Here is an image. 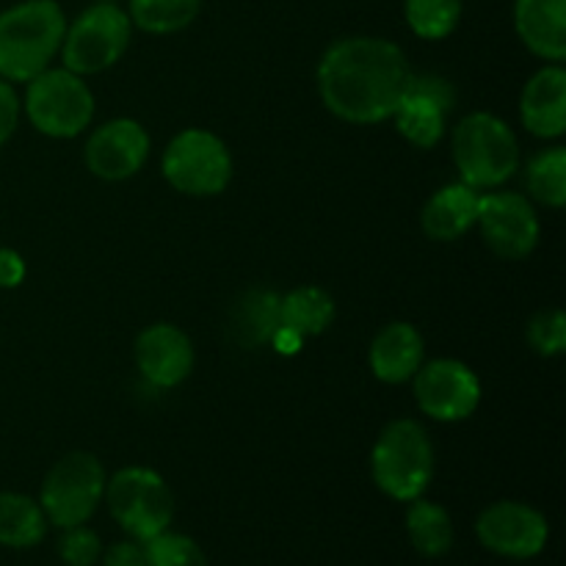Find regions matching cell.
Returning <instances> with one entry per match:
<instances>
[{
  "label": "cell",
  "mask_w": 566,
  "mask_h": 566,
  "mask_svg": "<svg viewBox=\"0 0 566 566\" xmlns=\"http://www.w3.org/2000/svg\"><path fill=\"white\" fill-rule=\"evenodd\" d=\"M370 475L392 501L423 497L434 475V446L418 420H392L385 426L370 453Z\"/></svg>",
  "instance_id": "cell-3"
},
{
  "label": "cell",
  "mask_w": 566,
  "mask_h": 566,
  "mask_svg": "<svg viewBox=\"0 0 566 566\" xmlns=\"http://www.w3.org/2000/svg\"><path fill=\"white\" fill-rule=\"evenodd\" d=\"M103 566H147V556H144V542H116L114 547L99 556Z\"/></svg>",
  "instance_id": "cell-31"
},
{
  "label": "cell",
  "mask_w": 566,
  "mask_h": 566,
  "mask_svg": "<svg viewBox=\"0 0 566 566\" xmlns=\"http://www.w3.org/2000/svg\"><path fill=\"white\" fill-rule=\"evenodd\" d=\"M415 401L429 418L457 423L470 418L481 403V381L459 359H431L412 376Z\"/></svg>",
  "instance_id": "cell-10"
},
{
  "label": "cell",
  "mask_w": 566,
  "mask_h": 566,
  "mask_svg": "<svg viewBox=\"0 0 566 566\" xmlns=\"http://www.w3.org/2000/svg\"><path fill=\"white\" fill-rule=\"evenodd\" d=\"M453 160L470 188H497L520 169L517 136L495 114H470L453 130Z\"/></svg>",
  "instance_id": "cell-4"
},
{
  "label": "cell",
  "mask_w": 566,
  "mask_h": 566,
  "mask_svg": "<svg viewBox=\"0 0 566 566\" xmlns=\"http://www.w3.org/2000/svg\"><path fill=\"white\" fill-rule=\"evenodd\" d=\"M136 365L153 387L182 385L193 370L191 337L171 324L149 326L136 340Z\"/></svg>",
  "instance_id": "cell-15"
},
{
  "label": "cell",
  "mask_w": 566,
  "mask_h": 566,
  "mask_svg": "<svg viewBox=\"0 0 566 566\" xmlns=\"http://www.w3.org/2000/svg\"><path fill=\"white\" fill-rule=\"evenodd\" d=\"M94 3H116V0H94Z\"/></svg>",
  "instance_id": "cell-33"
},
{
  "label": "cell",
  "mask_w": 566,
  "mask_h": 566,
  "mask_svg": "<svg viewBox=\"0 0 566 566\" xmlns=\"http://www.w3.org/2000/svg\"><path fill=\"white\" fill-rule=\"evenodd\" d=\"M20 97H17L14 86L0 77V147L14 136L17 122H20Z\"/></svg>",
  "instance_id": "cell-30"
},
{
  "label": "cell",
  "mask_w": 566,
  "mask_h": 566,
  "mask_svg": "<svg viewBox=\"0 0 566 566\" xmlns=\"http://www.w3.org/2000/svg\"><path fill=\"white\" fill-rule=\"evenodd\" d=\"M412 75V66L396 42L348 36L326 48L318 64V92L337 119L376 125L396 114Z\"/></svg>",
  "instance_id": "cell-1"
},
{
  "label": "cell",
  "mask_w": 566,
  "mask_h": 566,
  "mask_svg": "<svg viewBox=\"0 0 566 566\" xmlns=\"http://www.w3.org/2000/svg\"><path fill=\"white\" fill-rule=\"evenodd\" d=\"M202 0H127V17L147 33H177L197 20Z\"/></svg>",
  "instance_id": "cell-24"
},
{
  "label": "cell",
  "mask_w": 566,
  "mask_h": 566,
  "mask_svg": "<svg viewBox=\"0 0 566 566\" xmlns=\"http://www.w3.org/2000/svg\"><path fill=\"white\" fill-rule=\"evenodd\" d=\"M66 17L55 0H22L0 14V77L28 83L59 55Z\"/></svg>",
  "instance_id": "cell-2"
},
{
  "label": "cell",
  "mask_w": 566,
  "mask_h": 566,
  "mask_svg": "<svg viewBox=\"0 0 566 566\" xmlns=\"http://www.w3.org/2000/svg\"><path fill=\"white\" fill-rule=\"evenodd\" d=\"M105 468L94 453L75 451L50 468L44 475L39 506L55 528H75L88 523L105 495Z\"/></svg>",
  "instance_id": "cell-5"
},
{
  "label": "cell",
  "mask_w": 566,
  "mask_h": 566,
  "mask_svg": "<svg viewBox=\"0 0 566 566\" xmlns=\"http://www.w3.org/2000/svg\"><path fill=\"white\" fill-rule=\"evenodd\" d=\"M479 191L468 182H451L426 202L420 224L431 241H457L468 235L479 219Z\"/></svg>",
  "instance_id": "cell-19"
},
{
  "label": "cell",
  "mask_w": 566,
  "mask_h": 566,
  "mask_svg": "<svg viewBox=\"0 0 566 566\" xmlns=\"http://www.w3.org/2000/svg\"><path fill=\"white\" fill-rule=\"evenodd\" d=\"M105 503L111 517L133 539L147 542L166 531L175 517L169 484L149 468H125L105 481Z\"/></svg>",
  "instance_id": "cell-6"
},
{
  "label": "cell",
  "mask_w": 566,
  "mask_h": 566,
  "mask_svg": "<svg viewBox=\"0 0 566 566\" xmlns=\"http://www.w3.org/2000/svg\"><path fill=\"white\" fill-rule=\"evenodd\" d=\"M280 326V296L274 291L254 287L232 304L230 337L247 352L271 343Z\"/></svg>",
  "instance_id": "cell-20"
},
{
  "label": "cell",
  "mask_w": 566,
  "mask_h": 566,
  "mask_svg": "<svg viewBox=\"0 0 566 566\" xmlns=\"http://www.w3.org/2000/svg\"><path fill=\"white\" fill-rule=\"evenodd\" d=\"M48 517L33 497L20 492H0V545L25 551L48 534Z\"/></svg>",
  "instance_id": "cell-22"
},
{
  "label": "cell",
  "mask_w": 566,
  "mask_h": 566,
  "mask_svg": "<svg viewBox=\"0 0 566 566\" xmlns=\"http://www.w3.org/2000/svg\"><path fill=\"white\" fill-rule=\"evenodd\" d=\"M147 566H208L202 547L186 534H171L169 528L144 542Z\"/></svg>",
  "instance_id": "cell-27"
},
{
  "label": "cell",
  "mask_w": 566,
  "mask_h": 566,
  "mask_svg": "<svg viewBox=\"0 0 566 566\" xmlns=\"http://www.w3.org/2000/svg\"><path fill=\"white\" fill-rule=\"evenodd\" d=\"M525 186L536 202L564 208L566 202V149L551 147L536 153L525 166Z\"/></svg>",
  "instance_id": "cell-25"
},
{
  "label": "cell",
  "mask_w": 566,
  "mask_h": 566,
  "mask_svg": "<svg viewBox=\"0 0 566 566\" xmlns=\"http://www.w3.org/2000/svg\"><path fill=\"white\" fill-rule=\"evenodd\" d=\"M407 534L420 556L440 558L453 547V520L440 503L415 497L409 501Z\"/></svg>",
  "instance_id": "cell-23"
},
{
  "label": "cell",
  "mask_w": 566,
  "mask_h": 566,
  "mask_svg": "<svg viewBox=\"0 0 566 566\" xmlns=\"http://www.w3.org/2000/svg\"><path fill=\"white\" fill-rule=\"evenodd\" d=\"M133 22L116 3H94L66 25L61 42L64 66L75 75H97L125 55L130 44Z\"/></svg>",
  "instance_id": "cell-8"
},
{
  "label": "cell",
  "mask_w": 566,
  "mask_h": 566,
  "mask_svg": "<svg viewBox=\"0 0 566 566\" xmlns=\"http://www.w3.org/2000/svg\"><path fill=\"white\" fill-rule=\"evenodd\" d=\"M423 337L412 324H387L370 343V370L385 385H403L412 381L423 365Z\"/></svg>",
  "instance_id": "cell-18"
},
{
  "label": "cell",
  "mask_w": 566,
  "mask_h": 566,
  "mask_svg": "<svg viewBox=\"0 0 566 566\" xmlns=\"http://www.w3.org/2000/svg\"><path fill=\"white\" fill-rule=\"evenodd\" d=\"M520 119L536 138H558L566 130V72L547 64L525 83L520 97Z\"/></svg>",
  "instance_id": "cell-16"
},
{
  "label": "cell",
  "mask_w": 566,
  "mask_h": 566,
  "mask_svg": "<svg viewBox=\"0 0 566 566\" xmlns=\"http://www.w3.org/2000/svg\"><path fill=\"white\" fill-rule=\"evenodd\" d=\"M25 280V260L14 249H0V287L11 291V287H20Z\"/></svg>",
  "instance_id": "cell-32"
},
{
  "label": "cell",
  "mask_w": 566,
  "mask_h": 566,
  "mask_svg": "<svg viewBox=\"0 0 566 566\" xmlns=\"http://www.w3.org/2000/svg\"><path fill=\"white\" fill-rule=\"evenodd\" d=\"M164 177L188 197H216L232 180L230 149L210 130L188 127L166 147Z\"/></svg>",
  "instance_id": "cell-9"
},
{
  "label": "cell",
  "mask_w": 566,
  "mask_h": 566,
  "mask_svg": "<svg viewBox=\"0 0 566 566\" xmlns=\"http://www.w3.org/2000/svg\"><path fill=\"white\" fill-rule=\"evenodd\" d=\"M149 155V136L136 119H111L88 136L86 166L99 180L119 182L142 171Z\"/></svg>",
  "instance_id": "cell-14"
},
{
  "label": "cell",
  "mask_w": 566,
  "mask_h": 566,
  "mask_svg": "<svg viewBox=\"0 0 566 566\" xmlns=\"http://www.w3.org/2000/svg\"><path fill=\"white\" fill-rule=\"evenodd\" d=\"M25 114L39 133L50 138H75L94 116V94L81 75L44 70L28 81Z\"/></svg>",
  "instance_id": "cell-7"
},
{
  "label": "cell",
  "mask_w": 566,
  "mask_h": 566,
  "mask_svg": "<svg viewBox=\"0 0 566 566\" xmlns=\"http://www.w3.org/2000/svg\"><path fill=\"white\" fill-rule=\"evenodd\" d=\"M409 28L420 39H446L462 17V0H403Z\"/></svg>",
  "instance_id": "cell-26"
},
{
  "label": "cell",
  "mask_w": 566,
  "mask_h": 566,
  "mask_svg": "<svg viewBox=\"0 0 566 566\" xmlns=\"http://www.w3.org/2000/svg\"><path fill=\"white\" fill-rule=\"evenodd\" d=\"M528 343L542 357H556L566 348V318L562 310H542L528 324Z\"/></svg>",
  "instance_id": "cell-28"
},
{
  "label": "cell",
  "mask_w": 566,
  "mask_h": 566,
  "mask_svg": "<svg viewBox=\"0 0 566 566\" xmlns=\"http://www.w3.org/2000/svg\"><path fill=\"white\" fill-rule=\"evenodd\" d=\"M335 321V302L326 291L315 285H304L280 296V324L302 340L326 332Z\"/></svg>",
  "instance_id": "cell-21"
},
{
  "label": "cell",
  "mask_w": 566,
  "mask_h": 566,
  "mask_svg": "<svg viewBox=\"0 0 566 566\" xmlns=\"http://www.w3.org/2000/svg\"><path fill=\"white\" fill-rule=\"evenodd\" d=\"M453 88L451 83L437 75H412L407 94L398 103L396 119L398 133L415 147H434L448 127V114L453 108Z\"/></svg>",
  "instance_id": "cell-13"
},
{
  "label": "cell",
  "mask_w": 566,
  "mask_h": 566,
  "mask_svg": "<svg viewBox=\"0 0 566 566\" xmlns=\"http://www.w3.org/2000/svg\"><path fill=\"white\" fill-rule=\"evenodd\" d=\"M514 28L539 59L558 64L566 55V0H514Z\"/></svg>",
  "instance_id": "cell-17"
},
{
  "label": "cell",
  "mask_w": 566,
  "mask_h": 566,
  "mask_svg": "<svg viewBox=\"0 0 566 566\" xmlns=\"http://www.w3.org/2000/svg\"><path fill=\"white\" fill-rule=\"evenodd\" d=\"M479 542L503 558H534L545 551L551 525L539 509L520 501L492 503L475 523Z\"/></svg>",
  "instance_id": "cell-12"
},
{
  "label": "cell",
  "mask_w": 566,
  "mask_h": 566,
  "mask_svg": "<svg viewBox=\"0 0 566 566\" xmlns=\"http://www.w3.org/2000/svg\"><path fill=\"white\" fill-rule=\"evenodd\" d=\"M59 556L66 566H94L103 556V542L92 528H86V523L64 528V536L59 539Z\"/></svg>",
  "instance_id": "cell-29"
},
{
  "label": "cell",
  "mask_w": 566,
  "mask_h": 566,
  "mask_svg": "<svg viewBox=\"0 0 566 566\" xmlns=\"http://www.w3.org/2000/svg\"><path fill=\"white\" fill-rule=\"evenodd\" d=\"M486 247L503 260H523L539 243V219L523 193L497 191L479 199V219Z\"/></svg>",
  "instance_id": "cell-11"
}]
</instances>
